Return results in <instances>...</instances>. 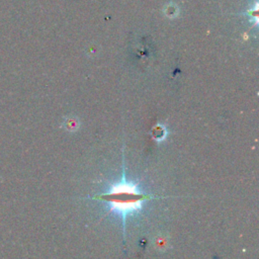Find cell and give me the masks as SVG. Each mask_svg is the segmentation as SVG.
Segmentation results:
<instances>
[{"label":"cell","instance_id":"obj_1","mask_svg":"<svg viewBox=\"0 0 259 259\" xmlns=\"http://www.w3.org/2000/svg\"><path fill=\"white\" fill-rule=\"evenodd\" d=\"M89 198L108 204L110 210L116 212L121 218L123 234H125V220L127 215L140 210L145 202L155 198H164V196L141 191L136 184L126 180L123 171L121 181L112 185L107 191L95 194Z\"/></svg>","mask_w":259,"mask_h":259}]
</instances>
